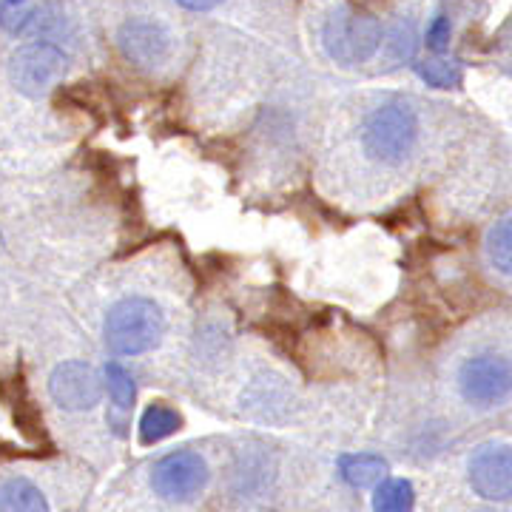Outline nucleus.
Wrapping results in <instances>:
<instances>
[{"label":"nucleus","mask_w":512,"mask_h":512,"mask_svg":"<svg viewBox=\"0 0 512 512\" xmlns=\"http://www.w3.org/2000/svg\"><path fill=\"white\" fill-rule=\"evenodd\" d=\"M165 333V316L157 302L146 296H128L111 305L106 313L103 336L106 345L120 356H137L148 353L160 345Z\"/></svg>","instance_id":"1"},{"label":"nucleus","mask_w":512,"mask_h":512,"mask_svg":"<svg viewBox=\"0 0 512 512\" xmlns=\"http://www.w3.org/2000/svg\"><path fill=\"white\" fill-rule=\"evenodd\" d=\"M416 140H419V117L407 103L399 100L379 106L362 128V146L367 154L387 165L402 163L404 157H410Z\"/></svg>","instance_id":"2"},{"label":"nucleus","mask_w":512,"mask_h":512,"mask_svg":"<svg viewBox=\"0 0 512 512\" xmlns=\"http://www.w3.org/2000/svg\"><path fill=\"white\" fill-rule=\"evenodd\" d=\"M322 43H325L330 60L342 63V66H356V63H365L376 55V49L382 43V29H379V20L362 9L339 6L325 20Z\"/></svg>","instance_id":"3"},{"label":"nucleus","mask_w":512,"mask_h":512,"mask_svg":"<svg viewBox=\"0 0 512 512\" xmlns=\"http://www.w3.org/2000/svg\"><path fill=\"white\" fill-rule=\"evenodd\" d=\"M458 393L478 410H490L512 396V359L495 350H481L458 367Z\"/></svg>","instance_id":"4"},{"label":"nucleus","mask_w":512,"mask_h":512,"mask_svg":"<svg viewBox=\"0 0 512 512\" xmlns=\"http://www.w3.org/2000/svg\"><path fill=\"white\" fill-rule=\"evenodd\" d=\"M208 484V464L194 450H174L151 467V490L165 501H191Z\"/></svg>","instance_id":"5"},{"label":"nucleus","mask_w":512,"mask_h":512,"mask_svg":"<svg viewBox=\"0 0 512 512\" xmlns=\"http://www.w3.org/2000/svg\"><path fill=\"white\" fill-rule=\"evenodd\" d=\"M66 69V55L52 46V43H29L12 55L9 74L12 83L18 86V92L37 97L49 86H55V80Z\"/></svg>","instance_id":"6"},{"label":"nucleus","mask_w":512,"mask_h":512,"mask_svg":"<svg viewBox=\"0 0 512 512\" xmlns=\"http://www.w3.org/2000/svg\"><path fill=\"white\" fill-rule=\"evenodd\" d=\"M467 478L473 493L487 501H510L512 498V447L510 444H484L478 447L470 464Z\"/></svg>","instance_id":"7"},{"label":"nucleus","mask_w":512,"mask_h":512,"mask_svg":"<svg viewBox=\"0 0 512 512\" xmlns=\"http://www.w3.org/2000/svg\"><path fill=\"white\" fill-rule=\"evenodd\" d=\"M117 43H120V52L126 55V60H131L140 69L163 66L165 60L171 57V46H174L171 32L165 29L163 23L148 18L126 20L120 26Z\"/></svg>","instance_id":"8"},{"label":"nucleus","mask_w":512,"mask_h":512,"mask_svg":"<svg viewBox=\"0 0 512 512\" xmlns=\"http://www.w3.org/2000/svg\"><path fill=\"white\" fill-rule=\"evenodd\" d=\"M49 393L63 410L83 413L92 410L94 404L103 399V382L94 373V367L86 362H63L55 367L52 379H49Z\"/></svg>","instance_id":"9"},{"label":"nucleus","mask_w":512,"mask_h":512,"mask_svg":"<svg viewBox=\"0 0 512 512\" xmlns=\"http://www.w3.org/2000/svg\"><path fill=\"white\" fill-rule=\"evenodd\" d=\"M0 512H49V501L26 478H0Z\"/></svg>","instance_id":"10"},{"label":"nucleus","mask_w":512,"mask_h":512,"mask_svg":"<svg viewBox=\"0 0 512 512\" xmlns=\"http://www.w3.org/2000/svg\"><path fill=\"white\" fill-rule=\"evenodd\" d=\"M339 470H342V478L350 487L365 490V487H373L382 481L384 473H387V461L382 456H373V453H353V456H342Z\"/></svg>","instance_id":"11"},{"label":"nucleus","mask_w":512,"mask_h":512,"mask_svg":"<svg viewBox=\"0 0 512 512\" xmlns=\"http://www.w3.org/2000/svg\"><path fill=\"white\" fill-rule=\"evenodd\" d=\"M183 427V419L174 407H168L165 402H154L146 407L143 419H140V441L143 444H157V441L174 436Z\"/></svg>","instance_id":"12"},{"label":"nucleus","mask_w":512,"mask_h":512,"mask_svg":"<svg viewBox=\"0 0 512 512\" xmlns=\"http://www.w3.org/2000/svg\"><path fill=\"white\" fill-rule=\"evenodd\" d=\"M413 504H416V490L404 478H387L373 495L376 512H413Z\"/></svg>","instance_id":"13"},{"label":"nucleus","mask_w":512,"mask_h":512,"mask_svg":"<svg viewBox=\"0 0 512 512\" xmlns=\"http://www.w3.org/2000/svg\"><path fill=\"white\" fill-rule=\"evenodd\" d=\"M487 256L495 271L512 276V220L495 222L487 234Z\"/></svg>","instance_id":"14"},{"label":"nucleus","mask_w":512,"mask_h":512,"mask_svg":"<svg viewBox=\"0 0 512 512\" xmlns=\"http://www.w3.org/2000/svg\"><path fill=\"white\" fill-rule=\"evenodd\" d=\"M106 382H109L111 402L117 404V410H131L134 396H137V387H134V379H131V373H128L126 367L111 362L106 367Z\"/></svg>","instance_id":"15"},{"label":"nucleus","mask_w":512,"mask_h":512,"mask_svg":"<svg viewBox=\"0 0 512 512\" xmlns=\"http://www.w3.org/2000/svg\"><path fill=\"white\" fill-rule=\"evenodd\" d=\"M419 72L430 86H439V89H450L461 83V66L456 60H427Z\"/></svg>","instance_id":"16"},{"label":"nucleus","mask_w":512,"mask_h":512,"mask_svg":"<svg viewBox=\"0 0 512 512\" xmlns=\"http://www.w3.org/2000/svg\"><path fill=\"white\" fill-rule=\"evenodd\" d=\"M413 32H410V26H399L396 32H393V40H390V55L393 60H404V57L413 55Z\"/></svg>","instance_id":"17"},{"label":"nucleus","mask_w":512,"mask_h":512,"mask_svg":"<svg viewBox=\"0 0 512 512\" xmlns=\"http://www.w3.org/2000/svg\"><path fill=\"white\" fill-rule=\"evenodd\" d=\"M427 40H430V46H433V49H441V46L450 40V23H447V18H439L433 26H430Z\"/></svg>","instance_id":"18"},{"label":"nucleus","mask_w":512,"mask_h":512,"mask_svg":"<svg viewBox=\"0 0 512 512\" xmlns=\"http://www.w3.org/2000/svg\"><path fill=\"white\" fill-rule=\"evenodd\" d=\"M177 3L185 6V9H191V12H208V9L220 6L222 0H177Z\"/></svg>","instance_id":"19"},{"label":"nucleus","mask_w":512,"mask_h":512,"mask_svg":"<svg viewBox=\"0 0 512 512\" xmlns=\"http://www.w3.org/2000/svg\"><path fill=\"white\" fill-rule=\"evenodd\" d=\"M12 3H20V0H12Z\"/></svg>","instance_id":"20"}]
</instances>
